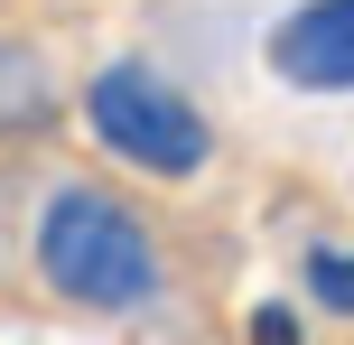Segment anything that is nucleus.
Wrapping results in <instances>:
<instances>
[{
  "mask_svg": "<svg viewBox=\"0 0 354 345\" xmlns=\"http://www.w3.org/2000/svg\"><path fill=\"white\" fill-rule=\"evenodd\" d=\"M37 271L66 299H84V308H140V299L159 290L149 234L112 196H93V187H66V196L37 215Z\"/></svg>",
  "mask_w": 354,
  "mask_h": 345,
  "instance_id": "1",
  "label": "nucleus"
},
{
  "mask_svg": "<svg viewBox=\"0 0 354 345\" xmlns=\"http://www.w3.org/2000/svg\"><path fill=\"white\" fill-rule=\"evenodd\" d=\"M84 122H93V140H103L112 159L149 168V178L205 168V112H196L159 66H103L93 93H84Z\"/></svg>",
  "mask_w": 354,
  "mask_h": 345,
  "instance_id": "2",
  "label": "nucleus"
},
{
  "mask_svg": "<svg viewBox=\"0 0 354 345\" xmlns=\"http://www.w3.org/2000/svg\"><path fill=\"white\" fill-rule=\"evenodd\" d=\"M270 66H280L289 84H308V93L354 84V0H308L299 19H280Z\"/></svg>",
  "mask_w": 354,
  "mask_h": 345,
  "instance_id": "3",
  "label": "nucleus"
},
{
  "mask_svg": "<svg viewBox=\"0 0 354 345\" xmlns=\"http://www.w3.org/2000/svg\"><path fill=\"white\" fill-rule=\"evenodd\" d=\"M308 280H317V299H326V308H345V299H354V280H345V252H317V261H308Z\"/></svg>",
  "mask_w": 354,
  "mask_h": 345,
  "instance_id": "4",
  "label": "nucleus"
},
{
  "mask_svg": "<svg viewBox=\"0 0 354 345\" xmlns=\"http://www.w3.org/2000/svg\"><path fill=\"white\" fill-rule=\"evenodd\" d=\"M252 345H299V327H289V308H261V317H252Z\"/></svg>",
  "mask_w": 354,
  "mask_h": 345,
  "instance_id": "5",
  "label": "nucleus"
}]
</instances>
